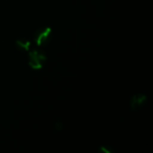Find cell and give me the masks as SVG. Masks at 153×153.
I'll return each instance as SVG.
<instances>
[{"mask_svg":"<svg viewBox=\"0 0 153 153\" xmlns=\"http://www.w3.org/2000/svg\"><path fill=\"white\" fill-rule=\"evenodd\" d=\"M15 44H16L17 48H19L20 50H25V51L29 50L30 46V40H28L26 39H19L16 40Z\"/></svg>","mask_w":153,"mask_h":153,"instance_id":"cell-4","label":"cell"},{"mask_svg":"<svg viewBox=\"0 0 153 153\" xmlns=\"http://www.w3.org/2000/svg\"><path fill=\"white\" fill-rule=\"evenodd\" d=\"M29 57H30V61H29L30 66L33 69H40L44 65L47 60V56H45V54L38 50H33L30 52Z\"/></svg>","mask_w":153,"mask_h":153,"instance_id":"cell-1","label":"cell"},{"mask_svg":"<svg viewBox=\"0 0 153 153\" xmlns=\"http://www.w3.org/2000/svg\"><path fill=\"white\" fill-rule=\"evenodd\" d=\"M147 101V97L143 94H137L133 96L131 99L130 106L133 110H139L142 107L145 105Z\"/></svg>","mask_w":153,"mask_h":153,"instance_id":"cell-3","label":"cell"},{"mask_svg":"<svg viewBox=\"0 0 153 153\" xmlns=\"http://www.w3.org/2000/svg\"><path fill=\"white\" fill-rule=\"evenodd\" d=\"M52 36V30L49 27H44L38 30L34 34V40L39 47L47 45Z\"/></svg>","mask_w":153,"mask_h":153,"instance_id":"cell-2","label":"cell"}]
</instances>
